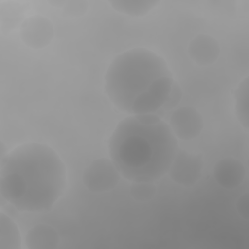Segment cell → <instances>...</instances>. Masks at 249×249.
I'll use <instances>...</instances> for the list:
<instances>
[{"label": "cell", "mask_w": 249, "mask_h": 249, "mask_svg": "<svg viewBox=\"0 0 249 249\" xmlns=\"http://www.w3.org/2000/svg\"><path fill=\"white\" fill-rule=\"evenodd\" d=\"M66 185L65 164L47 144H21L1 160V196L19 211H50Z\"/></svg>", "instance_id": "1"}, {"label": "cell", "mask_w": 249, "mask_h": 249, "mask_svg": "<svg viewBox=\"0 0 249 249\" xmlns=\"http://www.w3.org/2000/svg\"><path fill=\"white\" fill-rule=\"evenodd\" d=\"M169 124L155 114L122 120L109 139L110 159L132 182H155L168 173L178 151Z\"/></svg>", "instance_id": "2"}, {"label": "cell", "mask_w": 249, "mask_h": 249, "mask_svg": "<svg viewBox=\"0 0 249 249\" xmlns=\"http://www.w3.org/2000/svg\"><path fill=\"white\" fill-rule=\"evenodd\" d=\"M173 83L165 59L143 47L129 49L116 56L104 77L110 101L130 115L154 114L162 108Z\"/></svg>", "instance_id": "3"}, {"label": "cell", "mask_w": 249, "mask_h": 249, "mask_svg": "<svg viewBox=\"0 0 249 249\" xmlns=\"http://www.w3.org/2000/svg\"><path fill=\"white\" fill-rule=\"evenodd\" d=\"M120 175L111 159L101 158L93 160L84 170L82 180L88 190L101 193L114 189L120 181Z\"/></svg>", "instance_id": "4"}, {"label": "cell", "mask_w": 249, "mask_h": 249, "mask_svg": "<svg viewBox=\"0 0 249 249\" xmlns=\"http://www.w3.org/2000/svg\"><path fill=\"white\" fill-rule=\"evenodd\" d=\"M203 165L201 154L178 149L168 173L175 183L189 187L195 185L201 178Z\"/></svg>", "instance_id": "5"}, {"label": "cell", "mask_w": 249, "mask_h": 249, "mask_svg": "<svg viewBox=\"0 0 249 249\" xmlns=\"http://www.w3.org/2000/svg\"><path fill=\"white\" fill-rule=\"evenodd\" d=\"M168 124L174 136L181 140L196 138L200 135L204 125L201 114L191 106H183L174 110Z\"/></svg>", "instance_id": "6"}, {"label": "cell", "mask_w": 249, "mask_h": 249, "mask_svg": "<svg viewBox=\"0 0 249 249\" xmlns=\"http://www.w3.org/2000/svg\"><path fill=\"white\" fill-rule=\"evenodd\" d=\"M19 34L22 42L29 48L43 49L52 42L54 28L49 18L42 15H34L23 20Z\"/></svg>", "instance_id": "7"}, {"label": "cell", "mask_w": 249, "mask_h": 249, "mask_svg": "<svg viewBox=\"0 0 249 249\" xmlns=\"http://www.w3.org/2000/svg\"><path fill=\"white\" fill-rule=\"evenodd\" d=\"M187 52L196 64L207 66L218 59L220 46L214 37L208 34H198L190 41Z\"/></svg>", "instance_id": "8"}, {"label": "cell", "mask_w": 249, "mask_h": 249, "mask_svg": "<svg viewBox=\"0 0 249 249\" xmlns=\"http://www.w3.org/2000/svg\"><path fill=\"white\" fill-rule=\"evenodd\" d=\"M213 174L220 186L226 189H233L244 181L246 169L239 160L233 157H226L216 162Z\"/></svg>", "instance_id": "9"}, {"label": "cell", "mask_w": 249, "mask_h": 249, "mask_svg": "<svg viewBox=\"0 0 249 249\" xmlns=\"http://www.w3.org/2000/svg\"><path fill=\"white\" fill-rule=\"evenodd\" d=\"M59 240L56 230L46 224L32 227L24 238L25 246L28 249H53L58 246Z\"/></svg>", "instance_id": "10"}, {"label": "cell", "mask_w": 249, "mask_h": 249, "mask_svg": "<svg viewBox=\"0 0 249 249\" xmlns=\"http://www.w3.org/2000/svg\"><path fill=\"white\" fill-rule=\"evenodd\" d=\"M21 235L17 224L3 212L0 213V249H20Z\"/></svg>", "instance_id": "11"}, {"label": "cell", "mask_w": 249, "mask_h": 249, "mask_svg": "<svg viewBox=\"0 0 249 249\" xmlns=\"http://www.w3.org/2000/svg\"><path fill=\"white\" fill-rule=\"evenodd\" d=\"M114 10L128 16H144L160 4V1L152 0H114L109 1Z\"/></svg>", "instance_id": "12"}, {"label": "cell", "mask_w": 249, "mask_h": 249, "mask_svg": "<svg viewBox=\"0 0 249 249\" xmlns=\"http://www.w3.org/2000/svg\"><path fill=\"white\" fill-rule=\"evenodd\" d=\"M248 88H249V83H248V78L246 77L243 81L239 83L234 94L235 113L239 123L245 128H248V124H249V109H248L249 89Z\"/></svg>", "instance_id": "13"}, {"label": "cell", "mask_w": 249, "mask_h": 249, "mask_svg": "<svg viewBox=\"0 0 249 249\" xmlns=\"http://www.w3.org/2000/svg\"><path fill=\"white\" fill-rule=\"evenodd\" d=\"M156 187L153 182H133L130 188L132 198L138 202H148L156 195Z\"/></svg>", "instance_id": "14"}, {"label": "cell", "mask_w": 249, "mask_h": 249, "mask_svg": "<svg viewBox=\"0 0 249 249\" xmlns=\"http://www.w3.org/2000/svg\"><path fill=\"white\" fill-rule=\"evenodd\" d=\"M63 13L68 17H80L88 9V2L86 1H65L60 2Z\"/></svg>", "instance_id": "15"}, {"label": "cell", "mask_w": 249, "mask_h": 249, "mask_svg": "<svg viewBox=\"0 0 249 249\" xmlns=\"http://www.w3.org/2000/svg\"><path fill=\"white\" fill-rule=\"evenodd\" d=\"M182 98V91L181 89L179 87V85L174 81L171 91L169 93V96L165 102V104L163 105V109L164 110H168V109H172L174 108L181 100Z\"/></svg>", "instance_id": "16"}, {"label": "cell", "mask_w": 249, "mask_h": 249, "mask_svg": "<svg viewBox=\"0 0 249 249\" xmlns=\"http://www.w3.org/2000/svg\"><path fill=\"white\" fill-rule=\"evenodd\" d=\"M248 209H249V196H248V193H246L243 196H241L236 201V210L242 218L248 219V212H249Z\"/></svg>", "instance_id": "17"}]
</instances>
